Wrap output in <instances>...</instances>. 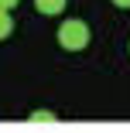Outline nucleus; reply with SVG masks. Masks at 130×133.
<instances>
[{
    "instance_id": "7ed1b4c3",
    "label": "nucleus",
    "mask_w": 130,
    "mask_h": 133,
    "mask_svg": "<svg viewBox=\"0 0 130 133\" xmlns=\"http://www.w3.org/2000/svg\"><path fill=\"white\" fill-rule=\"evenodd\" d=\"M10 31H14V17H10V10H0V41L10 38Z\"/></svg>"
},
{
    "instance_id": "f257e3e1",
    "label": "nucleus",
    "mask_w": 130,
    "mask_h": 133,
    "mask_svg": "<svg viewBox=\"0 0 130 133\" xmlns=\"http://www.w3.org/2000/svg\"><path fill=\"white\" fill-rule=\"evenodd\" d=\"M58 44L65 51H82L89 44V28L82 21H65L62 28H58Z\"/></svg>"
},
{
    "instance_id": "423d86ee",
    "label": "nucleus",
    "mask_w": 130,
    "mask_h": 133,
    "mask_svg": "<svg viewBox=\"0 0 130 133\" xmlns=\"http://www.w3.org/2000/svg\"><path fill=\"white\" fill-rule=\"evenodd\" d=\"M113 4H116V7H130V0H113Z\"/></svg>"
},
{
    "instance_id": "f03ea898",
    "label": "nucleus",
    "mask_w": 130,
    "mask_h": 133,
    "mask_svg": "<svg viewBox=\"0 0 130 133\" xmlns=\"http://www.w3.org/2000/svg\"><path fill=\"white\" fill-rule=\"evenodd\" d=\"M65 4H69V0H34V7H38L45 17H55V14H62V10H65Z\"/></svg>"
},
{
    "instance_id": "20e7f679",
    "label": "nucleus",
    "mask_w": 130,
    "mask_h": 133,
    "mask_svg": "<svg viewBox=\"0 0 130 133\" xmlns=\"http://www.w3.org/2000/svg\"><path fill=\"white\" fill-rule=\"evenodd\" d=\"M28 119H31V123H55L58 116H55V113H51V109H34V113H31Z\"/></svg>"
},
{
    "instance_id": "39448f33",
    "label": "nucleus",
    "mask_w": 130,
    "mask_h": 133,
    "mask_svg": "<svg viewBox=\"0 0 130 133\" xmlns=\"http://www.w3.org/2000/svg\"><path fill=\"white\" fill-rule=\"evenodd\" d=\"M17 7V0H0V10H14Z\"/></svg>"
}]
</instances>
